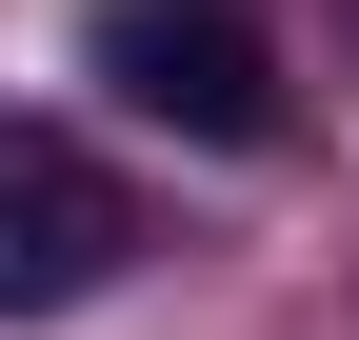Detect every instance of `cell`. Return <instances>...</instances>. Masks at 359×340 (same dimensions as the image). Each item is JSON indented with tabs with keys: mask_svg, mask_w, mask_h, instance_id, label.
Returning a JSON list of instances; mask_svg holds the SVG:
<instances>
[{
	"mask_svg": "<svg viewBox=\"0 0 359 340\" xmlns=\"http://www.w3.org/2000/svg\"><path fill=\"white\" fill-rule=\"evenodd\" d=\"M120 181L60 140V120H20L0 140V320H40V301H80V280H120Z\"/></svg>",
	"mask_w": 359,
	"mask_h": 340,
	"instance_id": "7a4b0ae2",
	"label": "cell"
},
{
	"mask_svg": "<svg viewBox=\"0 0 359 340\" xmlns=\"http://www.w3.org/2000/svg\"><path fill=\"white\" fill-rule=\"evenodd\" d=\"M100 80L160 120V140H280V40L240 0H100Z\"/></svg>",
	"mask_w": 359,
	"mask_h": 340,
	"instance_id": "6da1fadb",
	"label": "cell"
}]
</instances>
